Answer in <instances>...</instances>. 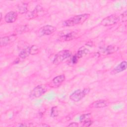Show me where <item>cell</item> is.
Segmentation results:
<instances>
[{
  "label": "cell",
  "mask_w": 127,
  "mask_h": 127,
  "mask_svg": "<svg viewBox=\"0 0 127 127\" xmlns=\"http://www.w3.org/2000/svg\"><path fill=\"white\" fill-rule=\"evenodd\" d=\"M28 26L27 25H22L16 29V33L18 34L26 32L28 30Z\"/></svg>",
  "instance_id": "19"
},
{
  "label": "cell",
  "mask_w": 127,
  "mask_h": 127,
  "mask_svg": "<svg viewBox=\"0 0 127 127\" xmlns=\"http://www.w3.org/2000/svg\"><path fill=\"white\" fill-rule=\"evenodd\" d=\"M42 11H43V7L39 5H37L33 11L27 13L26 16V18L28 19H34L38 17Z\"/></svg>",
  "instance_id": "9"
},
{
  "label": "cell",
  "mask_w": 127,
  "mask_h": 127,
  "mask_svg": "<svg viewBox=\"0 0 127 127\" xmlns=\"http://www.w3.org/2000/svg\"><path fill=\"white\" fill-rule=\"evenodd\" d=\"M65 76L64 74L59 75L55 77L52 80V84L54 87H57L60 86L65 80Z\"/></svg>",
  "instance_id": "13"
},
{
  "label": "cell",
  "mask_w": 127,
  "mask_h": 127,
  "mask_svg": "<svg viewBox=\"0 0 127 127\" xmlns=\"http://www.w3.org/2000/svg\"><path fill=\"white\" fill-rule=\"evenodd\" d=\"M59 115V111L57 106H54L51 108L50 116L52 118H55Z\"/></svg>",
  "instance_id": "21"
},
{
  "label": "cell",
  "mask_w": 127,
  "mask_h": 127,
  "mask_svg": "<svg viewBox=\"0 0 127 127\" xmlns=\"http://www.w3.org/2000/svg\"><path fill=\"white\" fill-rule=\"evenodd\" d=\"M16 39V35H12L9 36H4L0 38V47L5 46L11 42L14 41Z\"/></svg>",
  "instance_id": "11"
},
{
  "label": "cell",
  "mask_w": 127,
  "mask_h": 127,
  "mask_svg": "<svg viewBox=\"0 0 127 127\" xmlns=\"http://www.w3.org/2000/svg\"><path fill=\"white\" fill-rule=\"evenodd\" d=\"M17 13L14 11H11L7 13L4 16V20L6 23H11L15 22L17 18Z\"/></svg>",
  "instance_id": "10"
},
{
  "label": "cell",
  "mask_w": 127,
  "mask_h": 127,
  "mask_svg": "<svg viewBox=\"0 0 127 127\" xmlns=\"http://www.w3.org/2000/svg\"><path fill=\"white\" fill-rule=\"evenodd\" d=\"M2 13H0V20L2 19Z\"/></svg>",
  "instance_id": "27"
},
{
  "label": "cell",
  "mask_w": 127,
  "mask_h": 127,
  "mask_svg": "<svg viewBox=\"0 0 127 127\" xmlns=\"http://www.w3.org/2000/svg\"><path fill=\"white\" fill-rule=\"evenodd\" d=\"M81 123L82 124V127H89L92 124L93 122L90 119H89L83 122H81Z\"/></svg>",
  "instance_id": "22"
},
{
  "label": "cell",
  "mask_w": 127,
  "mask_h": 127,
  "mask_svg": "<svg viewBox=\"0 0 127 127\" xmlns=\"http://www.w3.org/2000/svg\"><path fill=\"white\" fill-rule=\"evenodd\" d=\"M89 51L88 49L84 47H81L78 50V51H77V52L76 54L77 55V56L79 57V58L80 59L81 58L83 57L84 56L86 55L89 53Z\"/></svg>",
  "instance_id": "16"
},
{
  "label": "cell",
  "mask_w": 127,
  "mask_h": 127,
  "mask_svg": "<svg viewBox=\"0 0 127 127\" xmlns=\"http://www.w3.org/2000/svg\"><path fill=\"white\" fill-rule=\"evenodd\" d=\"M30 54V47H28L24 48L19 54V57L22 59H24L29 56Z\"/></svg>",
  "instance_id": "15"
},
{
  "label": "cell",
  "mask_w": 127,
  "mask_h": 127,
  "mask_svg": "<svg viewBox=\"0 0 127 127\" xmlns=\"http://www.w3.org/2000/svg\"><path fill=\"white\" fill-rule=\"evenodd\" d=\"M110 102L107 100H99L93 102L89 105L91 108H102L108 106Z\"/></svg>",
  "instance_id": "8"
},
{
  "label": "cell",
  "mask_w": 127,
  "mask_h": 127,
  "mask_svg": "<svg viewBox=\"0 0 127 127\" xmlns=\"http://www.w3.org/2000/svg\"><path fill=\"white\" fill-rule=\"evenodd\" d=\"M127 68V63L126 61H124L120 63L119 64H118L111 71V73L113 74H115L116 73H118L125 70Z\"/></svg>",
  "instance_id": "12"
},
{
  "label": "cell",
  "mask_w": 127,
  "mask_h": 127,
  "mask_svg": "<svg viewBox=\"0 0 127 127\" xmlns=\"http://www.w3.org/2000/svg\"><path fill=\"white\" fill-rule=\"evenodd\" d=\"M79 59V58L77 56V55L76 54H75L71 58V59H70V60L69 61L68 64L70 65H73L76 64L77 63Z\"/></svg>",
  "instance_id": "20"
},
{
  "label": "cell",
  "mask_w": 127,
  "mask_h": 127,
  "mask_svg": "<svg viewBox=\"0 0 127 127\" xmlns=\"http://www.w3.org/2000/svg\"><path fill=\"white\" fill-rule=\"evenodd\" d=\"M78 124L76 122H73L71 123H70L68 125V127H78Z\"/></svg>",
  "instance_id": "25"
},
{
  "label": "cell",
  "mask_w": 127,
  "mask_h": 127,
  "mask_svg": "<svg viewBox=\"0 0 127 127\" xmlns=\"http://www.w3.org/2000/svg\"><path fill=\"white\" fill-rule=\"evenodd\" d=\"M90 116V114H86L82 115L80 117V120L81 122H83L86 120L90 119V118H89Z\"/></svg>",
  "instance_id": "23"
},
{
  "label": "cell",
  "mask_w": 127,
  "mask_h": 127,
  "mask_svg": "<svg viewBox=\"0 0 127 127\" xmlns=\"http://www.w3.org/2000/svg\"><path fill=\"white\" fill-rule=\"evenodd\" d=\"M90 16L88 13H84L75 15L70 18L65 20L63 22V25L66 27L73 26L75 25L81 24L84 23Z\"/></svg>",
  "instance_id": "1"
},
{
  "label": "cell",
  "mask_w": 127,
  "mask_h": 127,
  "mask_svg": "<svg viewBox=\"0 0 127 127\" xmlns=\"http://www.w3.org/2000/svg\"><path fill=\"white\" fill-rule=\"evenodd\" d=\"M71 56V53L69 50H64L61 51L55 55L53 63L56 65L60 64Z\"/></svg>",
  "instance_id": "4"
},
{
  "label": "cell",
  "mask_w": 127,
  "mask_h": 127,
  "mask_svg": "<svg viewBox=\"0 0 127 127\" xmlns=\"http://www.w3.org/2000/svg\"><path fill=\"white\" fill-rule=\"evenodd\" d=\"M76 32L70 30L61 31L59 34V39L62 41H69L78 37Z\"/></svg>",
  "instance_id": "5"
},
{
  "label": "cell",
  "mask_w": 127,
  "mask_h": 127,
  "mask_svg": "<svg viewBox=\"0 0 127 127\" xmlns=\"http://www.w3.org/2000/svg\"><path fill=\"white\" fill-rule=\"evenodd\" d=\"M17 9L20 14L27 13L28 12V4L25 2H21L17 5Z\"/></svg>",
  "instance_id": "14"
},
{
  "label": "cell",
  "mask_w": 127,
  "mask_h": 127,
  "mask_svg": "<svg viewBox=\"0 0 127 127\" xmlns=\"http://www.w3.org/2000/svg\"><path fill=\"white\" fill-rule=\"evenodd\" d=\"M127 11H125L120 16V18L121 17V19L122 20V22H125L127 21Z\"/></svg>",
  "instance_id": "24"
},
{
  "label": "cell",
  "mask_w": 127,
  "mask_h": 127,
  "mask_svg": "<svg viewBox=\"0 0 127 127\" xmlns=\"http://www.w3.org/2000/svg\"><path fill=\"white\" fill-rule=\"evenodd\" d=\"M120 20V16L117 14H112L104 18L101 22V24L103 26L114 25L118 23Z\"/></svg>",
  "instance_id": "6"
},
{
  "label": "cell",
  "mask_w": 127,
  "mask_h": 127,
  "mask_svg": "<svg viewBox=\"0 0 127 127\" xmlns=\"http://www.w3.org/2000/svg\"><path fill=\"white\" fill-rule=\"evenodd\" d=\"M40 52V48L37 45H33L30 47V54L35 55Z\"/></svg>",
  "instance_id": "17"
},
{
  "label": "cell",
  "mask_w": 127,
  "mask_h": 127,
  "mask_svg": "<svg viewBox=\"0 0 127 127\" xmlns=\"http://www.w3.org/2000/svg\"><path fill=\"white\" fill-rule=\"evenodd\" d=\"M118 50V47L113 46V45H110L107 47L106 49V52L107 54H111L116 52Z\"/></svg>",
  "instance_id": "18"
},
{
  "label": "cell",
  "mask_w": 127,
  "mask_h": 127,
  "mask_svg": "<svg viewBox=\"0 0 127 127\" xmlns=\"http://www.w3.org/2000/svg\"><path fill=\"white\" fill-rule=\"evenodd\" d=\"M50 86L48 84H41L34 87L30 92L29 96L31 98H38L45 93H46L49 90Z\"/></svg>",
  "instance_id": "2"
},
{
  "label": "cell",
  "mask_w": 127,
  "mask_h": 127,
  "mask_svg": "<svg viewBox=\"0 0 127 127\" xmlns=\"http://www.w3.org/2000/svg\"><path fill=\"white\" fill-rule=\"evenodd\" d=\"M19 62V59H18V58H17V59H15V61H14V62H13V64H18Z\"/></svg>",
  "instance_id": "26"
},
{
  "label": "cell",
  "mask_w": 127,
  "mask_h": 127,
  "mask_svg": "<svg viewBox=\"0 0 127 127\" xmlns=\"http://www.w3.org/2000/svg\"><path fill=\"white\" fill-rule=\"evenodd\" d=\"M57 30L56 27L51 25H46L41 27L38 31L37 34L39 37L49 35L53 34Z\"/></svg>",
  "instance_id": "7"
},
{
  "label": "cell",
  "mask_w": 127,
  "mask_h": 127,
  "mask_svg": "<svg viewBox=\"0 0 127 127\" xmlns=\"http://www.w3.org/2000/svg\"><path fill=\"white\" fill-rule=\"evenodd\" d=\"M90 91L89 88H85L83 89H77L72 92L69 96V99L74 102H78L82 100L88 94Z\"/></svg>",
  "instance_id": "3"
}]
</instances>
